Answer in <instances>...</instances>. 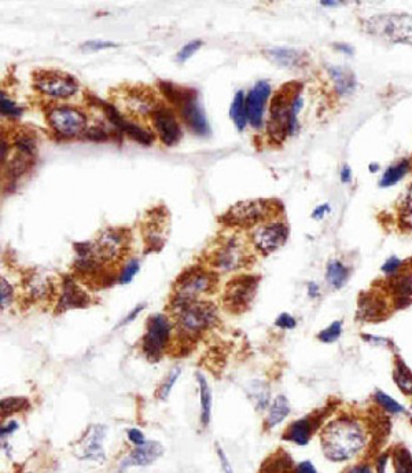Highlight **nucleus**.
I'll return each mask as SVG.
<instances>
[{"label": "nucleus", "instance_id": "obj_1", "mask_svg": "<svg viewBox=\"0 0 412 473\" xmlns=\"http://www.w3.org/2000/svg\"><path fill=\"white\" fill-rule=\"evenodd\" d=\"M367 431L363 423L350 416H339L327 423L320 434L321 450L333 463L355 458L367 446Z\"/></svg>", "mask_w": 412, "mask_h": 473}, {"label": "nucleus", "instance_id": "obj_2", "mask_svg": "<svg viewBox=\"0 0 412 473\" xmlns=\"http://www.w3.org/2000/svg\"><path fill=\"white\" fill-rule=\"evenodd\" d=\"M176 317L179 335L185 339H196L217 322V308L213 303L194 300L172 307Z\"/></svg>", "mask_w": 412, "mask_h": 473}, {"label": "nucleus", "instance_id": "obj_3", "mask_svg": "<svg viewBox=\"0 0 412 473\" xmlns=\"http://www.w3.org/2000/svg\"><path fill=\"white\" fill-rule=\"evenodd\" d=\"M161 91L165 94V97L176 104L180 109V115L185 120V122L190 127L191 131H194L200 136H205L209 133V124L204 113V109L201 108L197 94L191 89H182L176 87L171 83H161Z\"/></svg>", "mask_w": 412, "mask_h": 473}, {"label": "nucleus", "instance_id": "obj_4", "mask_svg": "<svg viewBox=\"0 0 412 473\" xmlns=\"http://www.w3.org/2000/svg\"><path fill=\"white\" fill-rule=\"evenodd\" d=\"M279 212V205L270 200H246L232 205L221 221L227 226L252 228L274 218Z\"/></svg>", "mask_w": 412, "mask_h": 473}, {"label": "nucleus", "instance_id": "obj_5", "mask_svg": "<svg viewBox=\"0 0 412 473\" xmlns=\"http://www.w3.org/2000/svg\"><path fill=\"white\" fill-rule=\"evenodd\" d=\"M301 87L296 84H286L274 97L270 108L268 120V133L275 142H282L286 135H289L290 125V112L294 100L300 95Z\"/></svg>", "mask_w": 412, "mask_h": 473}, {"label": "nucleus", "instance_id": "obj_6", "mask_svg": "<svg viewBox=\"0 0 412 473\" xmlns=\"http://www.w3.org/2000/svg\"><path fill=\"white\" fill-rule=\"evenodd\" d=\"M216 285V275L207 270L193 267L185 271L175 284L172 307L198 300L201 295L212 292Z\"/></svg>", "mask_w": 412, "mask_h": 473}, {"label": "nucleus", "instance_id": "obj_7", "mask_svg": "<svg viewBox=\"0 0 412 473\" xmlns=\"http://www.w3.org/2000/svg\"><path fill=\"white\" fill-rule=\"evenodd\" d=\"M368 33L393 43L412 44V15L385 14L368 18L364 22Z\"/></svg>", "mask_w": 412, "mask_h": 473}, {"label": "nucleus", "instance_id": "obj_8", "mask_svg": "<svg viewBox=\"0 0 412 473\" xmlns=\"http://www.w3.org/2000/svg\"><path fill=\"white\" fill-rule=\"evenodd\" d=\"M259 282L260 278L256 275H239L232 278L224 289V307L234 314L246 311L256 296Z\"/></svg>", "mask_w": 412, "mask_h": 473}, {"label": "nucleus", "instance_id": "obj_9", "mask_svg": "<svg viewBox=\"0 0 412 473\" xmlns=\"http://www.w3.org/2000/svg\"><path fill=\"white\" fill-rule=\"evenodd\" d=\"M171 340V322L164 314H156L147 319L146 333L142 339V351L147 359H161Z\"/></svg>", "mask_w": 412, "mask_h": 473}, {"label": "nucleus", "instance_id": "obj_10", "mask_svg": "<svg viewBox=\"0 0 412 473\" xmlns=\"http://www.w3.org/2000/svg\"><path fill=\"white\" fill-rule=\"evenodd\" d=\"M33 83L39 93L57 100L69 98L79 91L76 79L59 71H37Z\"/></svg>", "mask_w": 412, "mask_h": 473}, {"label": "nucleus", "instance_id": "obj_11", "mask_svg": "<svg viewBox=\"0 0 412 473\" xmlns=\"http://www.w3.org/2000/svg\"><path fill=\"white\" fill-rule=\"evenodd\" d=\"M48 125L64 138H76L86 132L87 116L79 108L61 105L47 112Z\"/></svg>", "mask_w": 412, "mask_h": 473}, {"label": "nucleus", "instance_id": "obj_12", "mask_svg": "<svg viewBox=\"0 0 412 473\" xmlns=\"http://www.w3.org/2000/svg\"><path fill=\"white\" fill-rule=\"evenodd\" d=\"M249 260V252L245 243L234 236L227 239L213 254L212 266L220 271H234L245 267Z\"/></svg>", "mask_w": 412, "mask_h": 473}, {"label": "nucleus", "instance_id": "obj_13", "mask_svg": "<svg viewBox=\"0 0 412 473\" xmlns=\"http://www.w3.org/2000/svg\"><path fill=\"white\" fill-rule=\"evenodd\" d=\"M129 245V232L109 228L94 242V248L103 263L114 261L124 256Z\"/></svg>", "mask_w": 412, "mask_h": 473}, {"label": "nucleus", "instance_id": "obj_14", "mask_svg": "<svg viewBox=\"0 0 412 473\" xmlns=\"http://www.w3.org/2000/svg\"><path fill=\"white\" fill-rule=\"evenodd\" d=\"M288 236L289 228L283 222H268L253 232L252 241L260 253L271 254L286 242Z\"/></svg>", "mask_w": 412, "mask_h": 473}, {"label": "nucleus", "instance_id": "obj_15", "mask_svg": "<svg viewBox=\"0 0 412 473\" xmlns=\"http://www.w3.org/2000/svg\"><path fill=\"white\" fill-rule=\"evenodd\" d=\"M103 439H104V427L95 424L91 425L82 439L75 445V454L82 460H90L103 463L106 460L103 452Z\"/></svg>", "mask_w": 412, "mask_h": 473}, {"label": "nucleus", "instance_id": "obj_16", "mask_svg": "<svg viewBox=\"0 0 412 473\" xmlns=\"http://www.w3.org/2000/svg\"><path fill=\"white\" fill-rule=\"evenodd\" d=\"M151 121L160 139L167 146H175L180 140L182 128L171 109L160 105L151 115Z\"/></svg>", "mask_w": 412, "mask_h": 473}, {"label": "nucleus", "instance_id": "obj_17", "mask_svg": "<svg viewBox=\"0 0 412 473\" xmlns=\"http://www.w3.org/2000/svg\"><path fill=\"white\" fill-rule=\"evenodd\" d=\"M271 94V86L261 80L254 84V87L249 91L246 97V112H247V121L252 127L260 128L264 116V108L267 104V100Z\"/></svg>", "mask_w": 412, "mask_h": 473}, {"label": "nucleus", "instance_id": "obj_18", "mask_svg": "<svg viewBox=\"0 0 412 473\" xmlns=\"http://www.w3.org/2000/svg\"><path fill=\"white\" fill-rule=\"evenodd\" d=\"M103 109H104V115L107 120L121 132H124L125 135H128L129 138H132L133 140L144 145V146H150L154 140V136L150 131L142 128L140 125L135 124V122H131L128 120L122 118L120 115V112L111 106V105H103Z\"/></svg>", "mask_w": 412, "mask_h": 473}, {"label": "nucleus", "instance_id": "obj_19", "mask_svg": "<svg viewBox=\"0 0 412 473\" xmlns=\"http://www.w3.org/2000/svg\"><path fill=\"white\" fill-rule=\"evenodd\" d=\"M164 453V447L158 442H146L140 446H136L120 464V470H128L131 467H147L157 461Z\"/></svg>", "mask_w": 412, "mask_h": 473}, {"label": "nucleus", "instance_id": "obj_20", "mask_svg": "<svg viewBox=\"0 0 412 473\" xmlns=\"http://www.w3.org/2000/svg\"><path fill=\"white\" fill-rule=\"evenodd\" d=\"M91 303L90 296L72 279L65 278L62 282V293L58 302L57 311L64 313L71 308H84Z\"/></svg>", "mask_w": 412, "mask_h": 473}, {"label": "nucleus", "instance_id": "obj_21", "mask_svg": "<svg viewBox=\"0 0 412 473\" xmlns=\"http://www.w3.org/2000/svg\"><path fill=\"white\" fill-rule=\"evenodd\" d=\"M167 219L160 211L151 212L144 225V241L149 250H158L165 241Z\"/></svg>", "mask_w": 412, "mask_h": 473}, {"label": "nucleus", "instance_id": "obj_22", "mask_svg": "<svg viewBox=\"0 0 412 473\" xmlns=\"http://www.w3.org/2000/svg\"><path fill=\"white\" fill-rule=\"evenodd\" d=\"M391 292L397 308H404L412 303V272H402L392 277Z\"/></svg>", "mask_w": 412, "mask_h": 473}, {"label": "nucleus", "instance_id": "obj_23", "mask_svg": "<svg viewBox=\"0 0 412 473\" xmlns=\"http://www.w3.org/2000/svg\"><path fill=\"white\" fill-rule=\"evenodd\" d=\"M388 306L382 297L377 293H366L362 296L359 303V315L366 321H378L382 319L386 314Z\"/></svg>", "mask_w": 412, "mask_h": 473}, {"label": "nucleus", "instance_id": "obj_24", "mask_svg": "<svg viewBox=\"0 0 412 473\" xmlns=\"http://www.w3.org/2000/svg\"><path fill=\"white\" fill-rule=\"evenodd\" d=\"M127 104L128 108L135 112L136 115L147 116L153 115L154 111L160 106L156 97L149 91H140V90H133L128 94L127 97Z\"/></svg>", "mask_w": 412, "mask_h": 473}, {"label": "nucleus", "instance_id": "obj_25", "mask_svg": "<svg viewBox=\"0 0 412 473\" xmlns=\"http://www.w3.org/2000/svg\"><path fill=\"white\" fill-rule=\"evenodd\" d=\"M315 431V420L312 417H306L294 421L286 429L283 439L293 442L299 446H306L310 440V436Z\"/></svg>", "mask_w": 412, "mask_h": 473}, {"label": "nucleus", "instance_id": "obj_26", "mask_svg": "<svg viewBox=\"0 0 412 473\" xmlns=\"http://www.w3.org/2000/svg\"><path fill=\"white\" fill-rule=\"evenodd\" d=\"M268 58L275 62L279 66L283 68H300L304 65V54L294 48H285V47H277L270 48L267 51Z\"/></svg>", "mask_w": 412, "mask_h": 473}, {"label": "nucleus", "instance_id": "obj_27", "mask_svg": "<svg viewBox=\"0 0 412 473\" xmlns=\"http://www.w3.org/2000/svg\"><path fill=\"white\" fill-rule=\"evenodd\" d=\"M327 71L338 94L346 95L356 89L355 75L349 69H345L342 66H328Z\"/></svg>", "mask_w": 412, "mask_h": 473}, {"label": "nucleus", "instance_id": "obj_28", "mask_svg": "<svg viewBox=\"0 0 412 473\" xmlns=\"http://www.w3.org/2000/svg\"><path fill=\"white\" fill-rule=\"evenodd\" d=\"M290 413V403L289 399L283 395H278L272 403L270 405V410H268V417H267V428H275L277 425H279Z\"/></svg>", "mask_w": 412, "mask_h": 473}, {"label": "nucleus", "instance_id": "obj_29", "mask_svg": "<svg viewBox=\"0 0 412 473\" xmlns=\"http://www.w3.org/2000/svg\"><path fill=\"white\" fill-rule=\"evenodd\" d=\"M247 396L252 400V403L254 405V407L260 411L265 410L267 406L270 405V387L267 382L264 381H250L247 385Z\"/></svg>", "mask_w": 412, "mask_h": 473}, {"label": "nucleus", "instance_id": "obj_30", "mask_svg": "<svg viewBox=\"0 0 412 473\" xmlns=\"http://www.w3.org/2000/svg\"><path fill=\"white\" fill-rule=\"evenodd\" d=\"M349 278V268L339 260H330L326 268L327 284L334 289H341Z\"/></svg>", "mask_w": 412, "mask_h": 473}, {"label": "nucleus", "instance_id": "obj_31", "mask_svg": "<svg viewBox=\"0 0 412 473\" xmlns=\"http://www.w3.org/2000/svg\"><path fill=\"white\" fill-rule=\"evenodd\" d=\"M197 381L200 385V403H201V425L206 428L210 424L212 418V406H213V398L210 387L206 381L203 373H197Z\"/></svg>", "mask_w": 412, "mask_h": 473}, {"label": "nucleus", "instance_id": "obj_32", "mask_svg": "<svg viewBox=\"0 0 412 473\" xmlns=\"http://www.w3.org/2000/svg\"><path fill=\"white\" fill-rule=\"evenodd\" d=\"M26 289H28V293L32 299L41 300V299H46L50 296L53 285H51V281L46 275L36 272V274L29 277Z\"/></svg>", "mask_w": 412, "mask_h": 473}, {"label": "nucleus", "instance_id": "obj_33", "mask_svg": "<svg viewBox=\"0 0 412 473\" xmlns=\"http://www.w3.org/2000/svg\"><path fill=\"white\" fill-rule=\"evenodd\" d=\"M393 380L403 393L412 396V371L400 358H396L395 362Z\"/></svg>", "mask_w": 412, "mask_h": 473}, {"label": "nucleus", "instance_id": "obj_34", "mask_svg": "<svg viewBox=\"0 0 412 473\" xmlns=\"http://www.w3.org/2000/svg\"><path fill=\"white\" fill-rule=\"evenodd\" d=\"M409 169H410V161L409 160H402L397 164L389 167L385 171V174L380 182V186L381 187L395 186L397 182H400L407 175Z\"/></svg>", "mask_w": 412, "mask_h": 473}, {"label": "nucleus", "instance_id": "obj_35", "mask_svg": "<svg viewBox=\"0 0 412 473\" xmlns=\"http://www.w3.org/2000/svg\"><path fill=\"white\" fill-rule=\"evenodd\" d=\"M231 118L235 122V127L238 131H243V128L247 124V112H246V98L243 91H239L235 98L234 102L231 105V111H230Z\"/></svg>", "mask_w": 412, "mask_h": 473}, {"label": "nucleus", "instance_id": "obj_36", "mask_svg": "<svg viewBox=\"0 0 412 473\" xmlns=\"http://www.w3.org/2000/svg\"><path fill=\"white\" fill-rule=\"evenodd\" d=\"M374 402L382 409L385 410L388 414H402L406 411L404 406L402 403H399L395 398H392L391 395L385 393L384 391L381 389H377L375 393H374Z\"/></svg>", "mask_w": 412, "mask_h": 473}, {"label": "nucleus", "instance_id": "obj_37", "mask_svg": "<svg viewBox=\"0 0 412 473\" xmlns=\"http://www.w3.org/2000/svg\"><path fill=\"white\" fill-rule=\"evenodd\" d=\"M180 374H182V369L179 366H175L172 370L168 371V374L164 377V380L161 381V384L157 388V392H156L157 399H160V400H167L168 399L174 385L176 384L178 378L180 377Z\"/></svg>", "mask_w": 412, "mask_h": 473}, {"label": "nucleus", "instance_id": "obj_38", "mask_svg": "<svg viewBox=\"0 0 412 473\" xmlns=\"http://www.w3.org/2000/svg\"><path fill=\"white\" fill-rule=\"evenodd\" d=\"M393 465L395 473H412L411 453L403 446L396 447L393 452Z\"/></svg>", "mask_w": 412, "mask_h": 473}, {"label": "nucleus", "instance_id": "obj_39", "mask_svg": "<svg viewBox=\"0 0 412 473\" xmlns=\"http://www.w3.org/2000/svg\"><path fill=\"white\" fill-rule=\"evenodd\" d=\"M1 417H7L10 414L26 410L29 407V402L25 398H4L0 402Z\"/></svg>", "mask_w": 412, "mask_h": 473}, {"label": "nucleus", "instance_id": "obj_40", "mask_svg": "<svg viewBox=\"0 0 412 473\" xmlns=\"http://www.w3.org/2000/svg\"><path fill=\"white\" fill-rule=\"evenodd\" d=\"M341 335H342V322L334 321L331 322V325H328L326 329L317 333V340L324 344H333L341 337Z\"/></svg>", "mask_w": 412, "mask_h": 473}, {"label": "nucleus", "instance_id": "obj_41", "mask_svg": "<svg viewBox=\"0 0 412 473\" xmlns=\"http://www.w3.org/2000/svg\"><path fill=\"white\" fill-rule=\"evenodd\" d=\"M139 267H140L139 260H138V259H131V260L124 266V268H122V271H121V274H120V277H118V282H120L121 285L129 284V282L133 279V277L138 274Z\"/></svg>", "mask_w": 412, "mask_h": 473}, {"label": "nucleus", "instance_id": "obj_42", "mask_svg": "<svg viewBox=\"0 0 412 473\" xmlns=\"http://www.w3.org/2000/svg\"><path fill=\"white\" fill-rule=\"evenodd\" d=\"M12 297H14L12 286L10 285V282L4 277H1V279H0V304H1V310L7 308L11 304Z\"/></svg>", "mask_w": 412, "mask_h": 473}, {"label": "nucleus", "instance_id": "obj_43", "mask_svg": "<svg viewBox=\"0 0 412 473\" xmlns=\"http://www.w3.org/2000/svg\"><path fill=\"white\" fill-rule=\"evenodd\" d=\"M0 111L3 116H12V118H17L22 113V109L18 108L10 98H7L4 93L0 94Z\"/></svg>", "mask_w": 412, "mask_h": 473}, {"label": "nucleus", "instance_id": "obj_44", "mask_svg": "<svg viewBox=\"0 0 412 473\" xmlns=\"http://www.w3.org/2000/svg\"><path fill=\"white\" fill-rule=\"evenodd\" d=\"M203 46V41L201 40H193L190 43H187L186 46H183L180 48V51L178 53V61L179 62H186L189 58H191Z\"/></svg>", "mask_w": 412, "mask_h": 473}, {"label": "nucleus", "instance_id": "obj_45", "mask_svg": "<svg viewBox=\"0 0 412 473\" xmlns=\"http://www.w3.org/2000/svg\"><path fill=\"white\" fill-rule=\"evenodd\" d=\"M403 264H404L403 260H400L397 256H392V257H389V259L384 263V266H382V272L386 274L388 277H395L396 274H399V271L402 270Z\"/></svg>", "mask_w": 412, "mask_h": 473}, {"label": "nucleus", "instance_id": "obj_46", "mask_svg": "<svg viewBox=\"0 0 412 473\" xmlns=\"http://www.w3.org/2000/svg\"><path fill=\"white\" fill-rule=\"evenodd\" d=\"M402 221L412 229V189L402 205Z\"/></svg>", "mask_w": 412, "mask_h": 473}, {"label": "nucleus", "instance_id": "obj_47", "mask_svg": "<svg viewBox=\"0 0 412 473\" xmlns=\"http://www.w3.org/2000/svg\"><path fill=\"white\" fill-rule=\"evenodd\" d=\"M117 44L115 43H111V41H103V40H90V41H86L83 44V50H87V51H100V50H106V48H113L115 47Z\"/></svg>", "mask_w": 412, "mask_h": 473}, {"label": "nucleus", "instance_id": "obj_48", "mask_svg": "<svg viewBox=\"0 0 412 473\" xmlns=\"http://www.w3.org/2000/svg\"><path fill=\"white\" fill-rule=\"evenodd\" d=\"M275 325H277L278 328H281V329L290 331V329H294V328H296L297 322H296V319H294L290 314L283 313V314H281V315L277 318Z\"/></svg>", "mask_w": 412, "mask_h": 473}, {"label": "nucleus", "instance_id": "obj_49", "mask_svg": "<svg viewBox=\"0 0 412 473\" xmlns=\"http://www.w3.org/2000/svg\"><path fill=\"white\" fill-rule=\"evenodd\" d=\"M144 308H146V304H144V303H143V304H139V306H136V307H135V308H133V310H132V311H131V313H129V314H128V315H127V317H125V318H124V319L120 322V325L117 326V329H118V328H121V326H125V325L131 324V322H132V321H133V319H135V318H136V317H138V315H139V314H140V313H142Z\"/></svg>", "mask_w": 412, "mask_h": 473}, {"label": "nucleus", "instance_id": "obj_50", "mask_svg": "<svg viewBox=\"0 0 412 473\" xmlns=\"http://www.w3.org/2000/svg\"><path fill=\"white\" fill-rule=\"evenodd\" d=\"M128 439H129L132 443H135L136 446H140V445L146 443L144 435H143L139 429H136V428H132V429L128 431Z\"/></svg>", "mask_w": 412, "mask_h": 473}, {"label": "nucleus", "instance_id": "obj_51", "mask_svg": "<svg viewBox=\"0 0 412 473\" xmlns=\"http://www.w3.org/2000/svg\"><path fill=\"white\" fill-rule=\"evenodd\" d=\"M217 456H218V460H220V464H221V468H223L224 473H234L232 467L230 465V461H228L225 453L221 450L220 446H217Z\"/></svg>", "mask_w": 412, "mask_h": 473}, {"label": "nucleus", "instance_id": "obj_52", "mask_svg": "<svg viewBox=\"0 0 412 473\" xmlns=\"http://www.w3.org/2000/svg\"><path fill=\"white\" fill-rule=\"evenodd\" d=\"M331 212V207L328 204H323L319 205L313 212H312V218L316 221H321L326 215H328Z\"/></svg>", "mask_w": 412, "mask_h": 473}, {"label": "nucleus", "instance_id": "obj_53", "mask_svg": "<svg viewBox=\"0 0 412 473\" xmlns=\"http://www.w3.org/2000/svg\"><path fill=\"white\" fill-rule=\"evenodd\" d=\"M363 339L373 344V346H386L389 344V340L388 339H384V337H374V336H367V335H363Z\"/></svg>", "mask_w": 412, "mask_h": 473}, {"label": "nucleus", "instance_id": "obj_54", "mask_svg": "<svg viewBox=\"0 0 412 473\" xmlns=\"http://www.w3.org/2000/svg\"><path fill=\"white\" fill-rule=\"evenodd\" d=\"M296 473L317 472H316V468L313 467V464H312V463H309V461H304V463H301V464H299V465H297V468H296Z\"/></svg>", "mask_w": 412, "mask_h": 473}, {"label": "nucleus", "instance_id": "obj_55", "mask_svg": "<svg viewBox=\"0 0 412 473\" xmlns=\"http://www.w3.org/2000/svg\"><path fill=\"white\" fill-rule=\"evenodd\" d=\"M345 473H374L371 467L367 465V464H359V465H355L352 468H349L348 471Z\"/></svg>", "mask_w": 412, "mask_h": 473}, {"label": "nucleus", "instance_id": "obj_56", "mask_svg": "<svg viewBox=\"0 0 412 473\" xmlns=\"http://www.w3.org/2000/svg\"><path fill=\"white\" fill-rule=\"evenodd\" d=\"M307 289H308V296L310 299H317L320 296V288L316 282H309Z\"/></svg>", "mask_w": 412, "mask_h": 473}, {"label": "nucleus", "instance_id": "obj_57", "mask_svg": "<svg viewBox=\"0 0 412 473\" xmlns=\"http://www.w3.org/2000/svg\"><path fill=\"white\" fill-rule=\"evenodd\" d=\"M341 180L344 183H349L352 180V171L349 168V165H344L341 169Z\"/></svg>", "mask_w": 412, "mask_h": 473}, {"label": "nucleus", "instance_id": "obj_58", "mask_svg": "<svg viewBox=\"0 0 412 473\" xmlns=\"http://www.w3.org/2000/svg\"><path fill=\"white\" fill-rule=\"evenodd\" d=\"M17 428H18V424H17L15 421H11V423H8L6 427H3V428H1V438H4L6 435H10V434H12L14 431H17Z\"/></svg>", "mask_w": 412, "mask_h": 473}, {"label": "nucleus", "instance_id": "obj_59", "mask_svg": "<svg viewBox=\"0 0 412 473\" xmlns=\"http://www.w3.org/2000/svg\"><path fill=\"white\" fill-rule=\"evenodd\" d=\"M335 48L338 50V51H341V53H344V54H346V55H353V48L350 47V46H348V44H335Z\"/></svg>", "mask_w": 412, "mask_h": 473}, {"label": "nucleus", "instance_id": "obj_60", "mask_svg": "<svg viewBox=\"0 0 412 473\" xmlns=\"http://www.w3.org/2000/svg\"><path fill=\"white\" fill-rule=\"evenodd\" d=\"M386 464H388V456H386V454H384V456L380 458V461H378V465H377L378 473H385Z\"/></svg>", "mask_w": 412, "mask_h": 473}, {"label": "nucleus", "instance_id": "obj_61", "mask_svg": "<svg viewBox=\"0 0 412 473\" xmlns=\"http://www.w3.org/2000/svg\"><path fill=\"white\" fill-rule=\"evenodd\" d=\"M323 6H330V7H335L338 6V3H334V1H321Z\"/></svg>", "mask_w": 412, "mask_h": 473}, {"label": "nucleus", "instance_id": "obj_62", "mask_svg": "<svg viewBox=\"0 0 412 473\" xmlns=\"http://www.w3.org/2000/svg\"><path fill=\"white\" fill-rule=\"evenodd\" d=\"M409 416H410V420H411L412 423V403L411 406H410V409H409Z\"/></svg>", "mask_w": 412, "mask_h": 473}]
</instances>
